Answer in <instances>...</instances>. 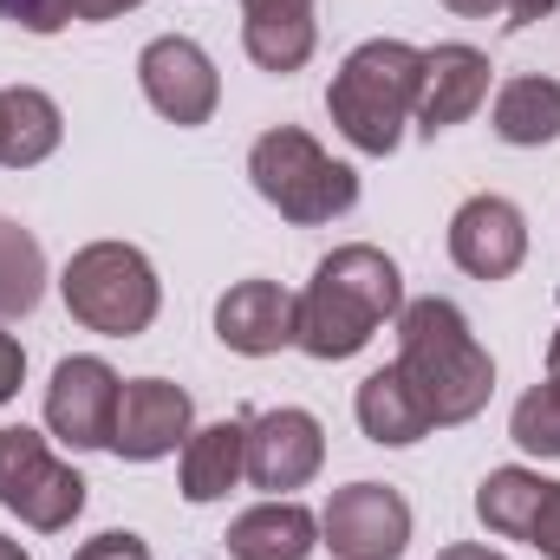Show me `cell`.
Returning a JSON list of instances; mask_svg holds the SVG:
<instances>
[{
    "instance_id": "cell-9",
    "label": "cell",
    "mask_w": 560,
    "mask_h": 560,
    "mask_svg": "<svg viewBox=\"0 0 560 560\" xmlns=\"http://www.w3.org/2000/svg\"><path fill=\"white\" fill-rule=\"evenodd\" d=\"M118 392H125V378L105 359H92V352L59 359L52 365V385H46V430L66 450H112Z\"/></svg>"
},
{
    "instance_id": "cell-15",
    "label": "cell",
    "mask_w": 560,
    "mask_h": 560,
    "mask_svg": "<svg viewBox=\"0 0 560 560\" xmlns=\"http://www.w3.org/2000/svg\"><path fill=\"white\" fill-rule=\"evenodd\" d=\"M319 0H242V52L261 72H300L319 46Z\"/></svg>"
},
{
    "instance_id": "cell-22",
    "label": "cell",
    "mask_w": 560,
    "mask_h": 560,
    "mask_svg": "<svg viewBox=\"0 0 560 560\" xmlns=\"http://www.w3.org/2000/svg\"><path fill=\"white\" fill-rule=\"evenodd\" d=\"M46 293V248L33 242V229H20L13 215H0V326L26 319Z\"/></svg>"
},
{
    "instance_id": "cell-1",
    "label": "cell",
    "mask_w": 560,
    "mask_h": 560,
    "mask_svg": "<svg viewBox=\"0 0 560 560\" xmlns=\"http://www.w3.org/2000/svg\"><path fill=\"white\" fill-rule=\"evenodd\" d=\"M398 313H405L398 261L372 242H346L313 268L306 293H293V346L319 365H339V359L365 352L372 332Z\"/></svg>"
},
{
    "instance_id": "cell-23",
    "label": "cell",
    "mask_w": 560,
    "mask_h": 560,
    "mask_svg": "<svg viewBox=\"0 0 560 560\" xmlns=\"http://www.w3.org/2000/svg\"><path fill=\"white\" fill-rule=\"evenodd\" d=\"M509 436L528 456H560V372H548L535 392H522V405L509 411Z\"/></svg>"
},
{
    "instance_id": "cell-16",
    "label": "cell",
    "mask_w": 560,
    "mask_h": 560,
    "mask_svg": "<svg viewBox=\"0 0 560 560\" xmlns=\"http://www.w3.org/2000/svg\"><path fill=\"white\" fill-rule=\"evenodd\" d=\"M222 548L235 560H306L319 548V515L293 495H268V502H255L229 522Z\"/></svg>"
},
{
    "instance_id": "cell-26",
    "label": "cell",
    "mask_w": 560,
    "mask_h": 560,
    "mask_svg": "<svg viewBox=\"0 0 560 560\" xmlns=\"http://www.w3.org/2000/svg\"><path fill=\"white\" fill-rule=\"evenodd\" d=\"M72 560H150V548H143V535H131V528H105V535H92Z\"/></svg>"
},
{
    "instance_id": "cell-14",
    "label": "cell",
    "mask_w": 560,
    "mask_h": 560,
    "mask_svg": "<svg viewBox=\"0 0 560 560\" xmlns=\"http://www.w3.org/2000/svg\"><path fill=\"white\" fill-rule=\"evenodd\" d=\"M215 339L242 359H275L293 346V293L280 280H235L215 300Z\"/></svg>"
},
{
    "instance_id": "cell-7",
    "label": "cell",
    "mask_w": 560,
    "mask_h": 560,
    "mask_svg": "<svg viewBox=\"0 0 560 560\" xmlns=\"http://www.w3.org/2000/svg\"><path fill=\"white\" fill-rule=\"evenodd\" d=\"M319 548H332V560H405L411 502L392 482H346L319 509Z\"/></svg>"
},
{
    "instance_id": "cell-8",
    "label": "cell",
    "mask_w": 560,
    "mask_h": 560,
    "mask_svg": "<svg viewBox=\"0 0 560 560\" xmlns=\"http://www.w3.org/2000/svg\"><path fill=\"white\" fill-rule=\"evenodd\" d=\"M138 85H143V98H150V112L170 118V125H183V131L209 125L215 105H222V72H215V59L189 33H163V39L143 46Z\"/></svg>"
},
{
    "instance_id": "cell-5",
    "label": "cell",
    "mask_w": 560,
    "mask_h": 560,
    "mask_svg": "<svg viewBox=\"0 0 560 560\" xmlns=\"http://www.w3.org/2000/svg\"><path fill=\"white\" fill-rule=\"evenodd\" d=\"M59 293H66V313L85 332H105V339H138V332H150V319L163 306V280L150 268V255L131 248V242H85L66 261Z\"/></svg>"
},
{
    "instance_id": "cell-18",
    "label": "cell",
    "mask_w": 560,
    "mask_h": 560,
    "mask_svg": "<svg viewBox=\"0 0 560 560\" xmlns=\"http://www.w3.org/2000/svg\"><path fill=\"white\" fill-rule=\"evenodd\" d=\"M352 418H359V430H365L378 450H411V443H423V436L436 430L430 411H423V398H418V385H411L398 365H378V372L359 385Z\"/></svg>"
},
{
    "instance_id": "cell-25",
    "label": "cell",
    "mask_w": 560,
    "mask_h": 560,
    "mask_svg": "<svg viewBox=\"0 0 560 560\" xmlns=\"http://www.w3.org/2000/svg\"><path fill=\"white\" fill-rule=\"evenodd\" d=\"M528 548H541L548 560H560V482H541V502H535V515H528V535H522Z\"/></svg>"
},
{
    "instance_id": "cell-21",
    "label": "cell",
    "mask_w": 560,
    "mask_h": 560,
    "mask_svg": "<svg viewBox=\"0 0 560 560\" xmlns=\"http://www.w3.org/2000/svg\"><path fill=\"white\" fill-rule=\"evenodd\" d=\"M541 469H522V463H509V469H489L482 482H476V522L489 528V535H502V541H522L528 535V515H535V502H541Z\"/></svg>"
},
{
    "instance_id": "cell-6",
    "label": "cell",
    "mask_w": 560,
    "mask_h": 560,
    "mask_svg": "<svg viewBox=\"0 0 560 560\" xmlns=\"http://www.w3.org/2000/svg\"><path fill=\"white\" fill-rule=\"evenodd\" d=\"M0 509L39 535H59L85 509V476L52 456V443L26 423H0Z\"/></svg>"
},
{
    "instance_id": "cell-30",
    "label": "cell",
    "mask_w": 560,
    "mask_h": 560,
    "mask_svg": "<svg viewBox=\"0 0 560 560\" xmlns=\"http://www.w3.org/2000/svg\"><path fill=\"white\" fill-rule=\"evenodd\" d=\"M436 560H509V555H495V548H482V541H450Z\"/></svg>"
},
{
    "instance_id": "cell-24",
    "label": "cell",
    "mask_w": 560,
    "mask_h": 560,
    "mask_svg": "<svg viewBox=\"0 0 560 560\" xmlns=\"http://www.w3.org/2000/svg\"><path fill=\"white\" fill-rule=\"evenodd\" d=\"M0 20H13L20 33H66L79 7L72 0H0Z\"/></svg>"
},
{
    "instance_id": "cell-13",
    "label": "cell",
    "mask_w": 560,
    "mask_h": 560,
    "mask_svg": "<svg viewBox=\"0 0 560 560\" xmlns=\"http://www.w3.org/2000/svg\"><path fill=\"white\" fill-rule=\"evenodd\" d=\"M450 261L469 280H509L528 261V222L509 196H469L450 215Z\"/></svg>"
},
{
    "instance_id": "cell-11",
    "label": "cell",
    "mask_w": 560,
    "mask_h": 560,
    "mask_svg": "<svg viewBox=\"0 0 560 560\" xmlns=\"http://www.w3.org/2000/svg\"><path fill=\"white\" fill-rule=\"evenodd\" d=\"M196 430V405L170 378H125L118 392V423H112V456L125 463H156L176 456Z\"/></svg>"
},
{
    "instance_id": "cell-27",
    "label": "cell",
    "mask_w": 560,
    "mask_h": 560,
    "mask_svg": "<svg viewBox=\"0 0 560 560\" xmlns=\"http://www.w3.org/2000/svg\"><path fill=\"white\" fill-rule=\"evenodd\" d=\"M20 385H26V352H20V339L0 326V405H13Z\"/></svg>"
},
{
    "instance_id": "cell-4",
    "label": "cell",
    "mask_w": 560,
    "mask_h": 560,
    "mask_svg": "<svg viewBox=\"0 0 560 560\" xmlns=\"http://www.w3.org/2000/svg\"><path fill=\"white\" fill-rule=\"evenodd\" d=\"M248 183L255 196L280 209V222L293 229H319V222H339L352 202H359V170L339 163L326 143L300 125H275L261 131L248 150Z\"/></svg>"
},
{
    "instance_id": "cell-17",
    "label": "cell",
    "mask_w": 560,
    "mask_h": 560,
    "mask_svg": "<svg viewBox=\"0 0 560 560\" xmlns=\"http://www.w3.org/2000/svg\"><path fill=\"white\" fill-rule=\"evenodd\" d=\"M235 482H248V418H215L189 430L183 443V502H222Z\"/></svg>"
},
{
    "instance_id": "cell-10",
    "label": "cell",
    "mask_w": 560,
    "mask_h": 560,
    "mask_svg": "<svg viewBox=\"0 0 560 560\" xmlns=\"http://www.w3.org/2000/svg\"><path fill=\"white\" fill-rule=\"evenodd\" d=\"M326 469V430L300 405H275L248 418V482L268 495H293Z\"/></svg>"
},
{
    "instance_id": "cell-28",
    "label": "cell",
    "mask_w": 560,
    "mask_h": 560,
    "mask_svg": "<svg viewBox=\"0 0 560 560\" xmlns=\"http://www.w3.org/2000/svg\"><path fill=\"white\" fill-rule=\"evenodd\" d=\"M555 7H560V0H502V26H515V33H522V26L548 20Z\"/></svg>"
},
{
    "instance_id": "cell-12",
    "label": "cell",
    "mask_w": 560,
    "mask_h": 560,
    "mask_svg": "<svg viewBox=\"0 0 560 560\" xmlns=\"http://www.w3.org/2000/svg\"><path fill=\"white\" fill-rule=\"evenodd\" d=\"M489 52L482 46H463V39H443V46H423V85H418V125L423 138H443L456 131L463 118H476L489 105Z\"/></svg>"
},
{
    "instance_id": "cell-3",
    "label": "cell",
    "mask_w": 560,
    "mask_h": 560,
    "mask_svg": "<svg viewBox=\"0 0 560 560\" xmlns=\"http://www.w3.org/2000/svg\"><path fill=\"white\" fill-rule=\"evenodd\" d=\"M418 85H423V46L411 39H365L339 59L326 85V112L339 138L365 156H392L405 143V125L418 118Z\"/></svg>"
},
{
    "instance_id": "cell-31",
    "label": "cell",
    "mask_w": 560,
    "mask_h": 560,
    "mask_svg": "<svg viewBox=\"0 0 560 560\" xmlns=\"http://www.w3.org/2000/svg\"><path fill=\"white\" fill-rule=\"evenodd\" d=\"M450 13H463V20H489V13H502V0H443Z\"/></svg>"
},
{
    "instance_id": "cell-20",
    "label": "cell",
    "mask_w": 560,
    "mask_h": 560,
    "mask_svg": "<svg viewBox=\"0 0 560 560\" xmlns=\"http://www.w3.org/2000/svg\"><path fill=\"white\" fill-rule=\"evenodd\" d=\"M489 125L495 138L515 143V150H541V143L560 138V79H541V72H522L495 92L489 105Z\"/></svg>"
},
{
    "instance_id": "cell-33",
    "label": "cell",
    "mask_w": 560,
    "mask_h": 560,
    "mask_svg": "<svg viewBox=\"0 0 560 560\" xmlns=\"http://www.w3.org/2000/svg\"><path fill=\"white\" fill-rule=\"evenodd\" d=\"M548 372H560V326H555V339H548Z\"/></svg>"
},
{
    "instance_id": "cell-19",
    "label": "cell",
    "mask_w": 560,
    "mask_h": 560,
    "mask_svg": "<svg viewBox=\"0 0 560 560\" xmlns=\"http://www.w3.org/2000/svg\"><path fill=\"white\" fill-rule=\"evenodd\" d=\"M66 138L59 105L39 85H0V170H33Z\"/></svg>"
},
{
    "instance_id": "cell-29",
    "label": "cell",
    "mask_w": 560,
    "mask_h": 560,
    "mask_svg": "<svg viewBox=\"0 0 560 560\" xmlns=\"http://www.w3.org/2000/svg\"><path fill=\"white\" fill-rule=\"evenodd\" d=\"M79 7V20H118V13H131L143 0H72Z\"/></svg>"
},
{
    "instance_id": "cell-2",
    "label": "cell",
    "mask_w": 560,
    "mask_h": 560,
    "mask_svg": "<svg viewBox=\"0 0 560 560\" xmlns=\"http://www.w3.org/2000/svg\"><path fill=\"white\" fill-rule=\"evenodd\" d=\"M392 326H398V359L392 365L418 385L430 423L456 430V423L482 418V405L495 392V359L469 332L463 306L443 300V293H423V300H405V313Z\"/></svg>"
},
{
    "instance_id": "cell-32",
    "label": "cell",
    "mask_w": 560,
    "mask_h": 560,
    "mask_svg": "<svg viewBox=\"0 0 560 560\" xmlns=\"http://www.w3.org/2000/svg\"><path fill=\"white\" fill-rule=\"evenodd\" d=\"M0 560H26V548H20V541H7V535H0Z\"/></svg>"
}]
</instances>
